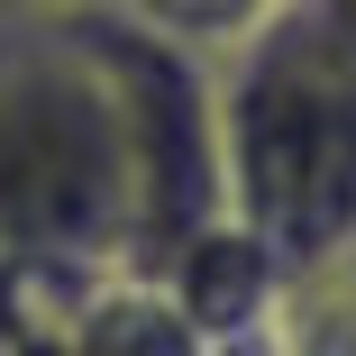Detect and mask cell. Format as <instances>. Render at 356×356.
Returning a JSON list of instances; mask_svg holds the SVG:
<instances>
[{"label": "cell", "mask_w": 356, "mask_h": 356, "mask_svg": "<svg viewBox=\"0 0 356 356\" xmlns=\"http://www.w3.org/2000/svg\"><path fill=\"white\" fill-rule=\"evenodd\" d=\"M229 220L283 265L356 247V0H274V19L220 55Z\"/></svg>", "instance_id": "6da1fadb"}, {"label": "cell", "mask_w": 356, "mask_h": 356, "mask_svg": "<svg viewBox=\"0 0 356 356\" xmlns=\"http://www.w3.org/2000/svg\"><path fill=\"white\" fill-rule=\"evenodd\" d=\"M0 265H128L110 92L46 19H0Z\"/></svg>", "instance_id": "7a4b0ae2"}, {"label": "cell", "mask_w": 356, "mask_h": 356, "mask_svg": "<svg viewBox=\"0 0 356 356\" xmlns=\"http://www.w3.org/2000/svg\"><path fill=\"white\" fill-rule=\"evenodd\" d=\"M83 64L110 92L119 174H128V265H165L183 238L229 220V156H220V64L147 37L119 10L64 19Z\"/></svg>", "instance_id": "3957f363"}, {"label": "cell", "mask_w": 356, "mask_h": 356, "mask_svg": "<svg viewBox=\"0 0 356 356\" xmlns=\"http://www.w3.org/2000/svg\"><path fill=\"white\" fill-rule=\"evenodd\" d=\"M137 274H156L165 293L183 302V320L210 338V356L265 338V311H274V293H283V256H274L247 220H210V229L183 238L165 265H137Z\"/></svg>", "instance_id": "277c9868"}, {"label": "cell", "mask_w": 356, "mask_h": 356, "mask_svg": "<svg viewBox=\"0 0 356 356\" xmlns=\"http://www.w3.org/2000/svg\"><path fill=\"white\" fill-rule=\"evenodd\" d=\"M64 356H210L183 302L137 265H92L64 311Z\"/></svg>", "instance_id": "5b68a950"}, {"label": "cell", "mask_w": 356, "mask_h": 356, "mask_svg": "<svg viewBox=\"0 0 356 356\" xmlns=\"http://www.w3.org/2000/svg\"><path fill=\"white\" fill-rule=\"evenodd\" d=\"M265 347L283 356H356V247L320 265H283V293L265 311Z\"/></svg>", "instance_id": "8992f818"}, {"label": "cell", "mask_w": 356, "mask_h": 356, "mask_svg": "<svg viewBox=\"0 0 356 356\" xmlns=\"http://www.w3.org/2000/svg\"><path fill=\"white\" fill-rule=\"evenodd\" d=\"M92 265H0V356H64V311Z\"/></svg>", "instance_id": "52a82bcc"}, {"label": "cell", "mask_w": 356, "mask_h": 356, "mask_svg": "<svg viewBox=\"0 0 356 356\" xmlns=\"http://www.w3.org/2000/svg\"><path fill=\"white\" fill-rule=\"evenodd\" d=\"M110 10L137 19L147 37H174V46H192V55L220 64L229 46H247V37L274 19V0H110Z\"/></svg>", "instance_id": "ba28073f"}, {"label": "cell", "mask_w": 356, "mask_h": 356, "mask_svg": "<svg viewBox=\"0 0 356 356\" xmlns=\"http://www.w3.org/2000/svg\"><path fill=\"white\" fill-rule=\"evenodd\" d=\"M10 19H46V28H64V19H92V10H110V0H0Z\"/></svg>", "instance_id": "9c48e42d"}, {"label": "cell", "mask_w": 356, "mask_h": 356, "mask_svg": "<svg viewBox=\"0 0 356 356\" xmlns=\"http://www.w3.org/2000/svg\"><path fill=\"white\" fill-rule=\"evenodd\" d=\"M220 356H283V347H265V338H247V347H220Z\"/></svg>", "instance_id": "30bf717a"}, {"label": "cell", "mask_w": 356, "mask_h": 356, "mask_svg": "<svg viewBox=\"0 0 356 356\" xmlns=\"http://www.w3.org/2000/svg\"><path fill=\"white\" fill-rule=\"evenodd\" d=\"M0 19H10V10H0Z\"/></svg>", "instance_id": "8fae6325"}]
</instances>
